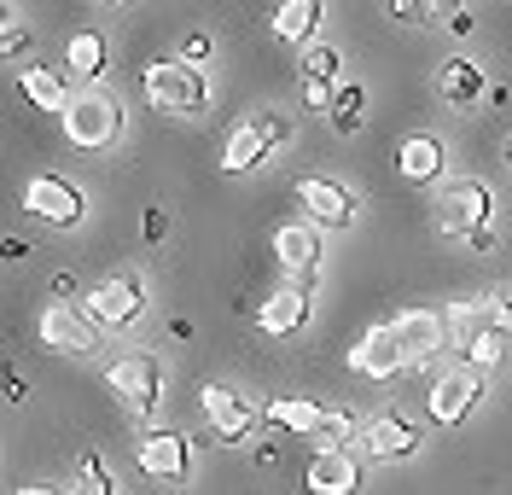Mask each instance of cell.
<instances>
[{
	"instance_id": "cell-1",
	"label": "cell",
	"mask_w": 512,
	"mask_h": 495,
	"mask_svg": "<svg viewBox=\"0 0 512 495\" xmlns=\"http://www.w3.org/2000/svg\"><path fill=\"white\" fill-rule=\"evenodd\" d=\"M262 420L280 426L286 437H309L315 449H350V437H361L350 408H320L309 396H274V402L262 408Z\"/></svg>"
},
{
	"instance_id": "cell-2",
	"label": "cell",
	"mask_w": 512,
	"mask_h": 495,
	"mask_svg": "<svg viewBox=\"0 0 512 495\" xmlns=\"http://www.w3.org/2000/svg\"><path fill=\"white\" fill-rule=\"evenodd\" d=\"M59 123H64V140L76 152H105L123 134V105H117V94H105V88H82V94H70V105L59 111Z\"/></svg>"
},
{
	"instance_id": "cell-3",
	"label": "cell",
	"mask_w": 512,
	"mask_h": 495,
	"mask_svg": "<svg viewBox=\"0 0 512 495\" xmlns=\"http://www.w3.org/2000/svg\"><path fill=\"white\" fill-rule=\"evenodd\" d=\"M140 88H146V99H152L158 111H169V117H198V111L210 105V82H204V70L187 65L181 53L140 70Z\"/></svg>"
},
{
	"instance_id": "cell-4",
	"label": "cell",
	"mask_w": 512,
	"mask_h": 495,
	"mask_svg": "<svg viewBox=\"0 0 512 495\" xmlns=\"http://www.w3.org/2000/svg\"><path fill=\"white\" fill-rule=\"evenodd\" d=\"M291 140V117L286 111H251L239 129L227 134L222 146V169L227 175H251V169H262L280 146Z\"/></svg>"
},
{
	"instance_id": "cell-5",
	"label": "cell",
	"mask_w": 512,
	"mask_h": 495,
	"mask_svg": "<svg viewBox=\"0 0 512 495\" xmlns=\"http://www.w3.org/2000/svg\"><path fill=\"white\" fill-rule=\"evenodd\" d=\"M105 385L117 391V402H123L134 420H152L158 414V396H163V362L152 350H123L117 362L105 367Z\"/></svg>"
},
{
	"instance_id": "cell-6",
	"label": "cell",
	"mask_w": 512,
	"mask_h": 495,
	"mask_svg": "<svg viewBox=\"0 0 512 495\" xmlns=\"http://www.w3.org/2000/svg\"><path fill=\"white\" fill-rule=\"evenodd\" d=\"M146 280L140 274H111V280H99L94 292L82 297V309H88V321L99 332H128L140 327V315H146Z\"/></svg>"
},
{
	"instance_id": "cell-7",
	"label": "cell",
	"mask_w": 512,
	"mask_h": 495,
	"mask_svg": "<svg viewBox=\"0 0 512 495\" xmlns=\"http://www.w3.org/2000/svg\"><path fill=\"white\" fill-rule=\"evenodd\" d=\"M489 216H495V193L478 175H460L437 193V228L454 233V239H472L478 228H489Z\"/></svg>"
},
{
	"instance_id": "cell-8",
	"label": "cell",
	"mask_w": 512,
	"mask_h": 495,
	"mask_svg": "<svg viewBox=\"0 0 512 495\" xmlns=\"http://www.w3.org/2000/svg\"><path fill=\"white\" fill-rule=\"evenodd\" d=\"M198 402H204V420H210V437H216V443H251L256 437V420H262V414L245 402V391L210 379V385L198 391Z\"/></svg>"
},
{
	"instance_id": "cell-9",
	"label": "cell",
	"mask_w": 512,
	"mask_h": 495,
	"mask_svg": "<svg viewBox=\"0 0 512 495\" xmlns=\"http://www.w3.org/2000/svg\"><path fill=\"white\" fill-rule=\"evenodd\" d=\"M24 210H30L35 222H47V228H76L82 210H88V198L64 175H30L24 181Z\"/></svg>"
},
{
	"instance_id": "cell-10",
	"label": "cell",
	"mask_w": 512,
	"mask_h": 495,
	"mask_svg": "<svg viewBox=\"0 0 512 495\" xmlns=\"http://www.w3.org/2000/svg\"><path fill=\"white\" fill-rule=\"evenodd\" d=\"M320 222H280L274 228V263L286 268L291 286H315L320 280Z\"/></svg>"
},
{
	"instance_id": "cell-11",
	"label": "cell",
	"mask_w": 512,
	"mask_h": 495,
	"mask_svg": "<svg viewBox=\"0 0 512 495\" xmlns=\"http://www.w3.org/2000/svg\"><path fill=\"white\" fill-rule=\"evenodd\" d=\"M483 396V373L478 367H448L431 379V391H425V414L437 420V426H460L472 408H478Z\"/></svg>"
},
{
	"instance_id": "cell-12",
	"label": "cell",
	"mask_w": 512,
	"mask_h": 495,
	"mask_svg": "<svg viewBox=\"0 0 512 495\" xmlns=\"http://www.w3.org/2000/svg\"><path fill=\"white\" fill-rule=\"evenodd\" d=\"M35 332H41V344L59 350V356H94L99 350V327L88 321V309H70V303H47L41 321H35Z\"/></svg>"
},
{
	"instance_id": "cell-13",
	"label": "cell",
	"mask_w": 512,
	"mask_h": 495,
	"mask_svg": "<svg viewBox=\"0 0 512 495\" xmlns=\"http://www.w3.org/2000/svg\"><path fill=\"white\" fill-rule=\"evenodd\" d=\"M134 461H140L146 478H158V484H181L192 472V437L187 431H146L134 443Z\"/></svg>"
},
{
	"instance_id": "cell-14",
	"label": "cell",
	"mask_w": 512,
	"mask_h": 495,
	"mask_svg": "<svg viewBox=\"0 0 512 495\" xmlns=\"http://www.w3.org/2000/svg\"><path fill=\"white\" fill-rule=\"evenodd\" d=\"M419 443H425V431L408 420V414H373V420H361V449L373 455V461H408L419 455Z\"/></svg>"
},
{
	"instance_id": "cell-15",
	"label": "cell",
	"mask_w": 512,
	"mask_h": 495,
	"mask_svg": "<svg viewBox=\"0 0 512 495\" xmlns=\"http://www.w3.org/2000/svg\"><path fill=\"white\" fill-rule=\"evenodd\" d=\"M338 70H344V53L332 47V41H309L303 47V65H297V82H303V105L320 111V117H332V82H338Z\"/></svg>"
},
{
	"instance_id": "cell-16",
	"label": "cell",
	"mask_w": 512,
	"mask_h": 495,
	"mask_svg": "<svg viewBox=\"0 0 512 495\" xmlns=\"http://www.w3.org/2000/svg\"><path fill=\"white\" fill-rule=\"evenodd\" d=\"M291 198L309 210V222H320V228H350L355 222V198L344 193L332 175H297Z\"/></svg>"
},
{
	"instance_id": "cell-17",
	"label": "cell",
	"mask_w": 512,
	"mask_h": 495,
	"mask_svg": "<svg viewBox=\"0 0 512 495\" xmlns=\"http://www.w3.org/2000/svg\"><path fill=\"white\" fill-rule=\"evenodd\" d=\"M390 332L402 338V350H408V367H425L437 350L448 344V327H443V309H402Z\"/></svg>"
},
{
	"instance_id": "cell-18",
	"label": "cell",
	"mask_w": 512,
	"mask_h": 495,
	"mask_svg": "<svg viewBox=\"0 0 512 495\" xmlns=\"http://www.w3.org/2000/svg\"><path fill=\"white\" fill-rule=\"evenodd\" d=\"M350 367L361 379H396L402 367H408V350H402V338L390 332V321L373 332H361V344L350 350Z\"/></svg>"
},
{
	"instance_id": "cell-19",
	"label": "cell",
	"mask_w": 512,
	"mask_h": 495,
	"mask_svg": "<svg viewBox=\"0 0 512 495\" xmlns=\"http://www.w3.org/2000/svg\"><path fill=\"white\" fill-rule=\"evenodd\" d=\"M303 484H309V495H355L361 490V461L350 449H315L303 466Z\"/></svg>"
},
{
	"instance_id": "cell-20",
	"label": "cell",
	"mask_w": 512,
	"mask_h": 495,
	"mask_svg": "<svg viewBox=\"0 0 512 495\" xmlns=\"http://www.w3.org/2000/svg\"><path fill=\"white\" fill-rule=\"evenodd\" d=\"M309 309H315L309 286H280V292L262 297V309H256V327L268 332V338H291V332L309 327Z\"/></svg>"
},
{
	"instance_id": "cell-21",
	"label": "cell",
	"mask_w": 512,
	"mask_h": 495,
	"mask_svg": "<svg viewBox=\"0 0 512 495\" xmlns=\"http://www.w3.org/2000/svg\"><path fill=\"white\" fill-rule=\"evenodd\" d=\"M268 30H274L280 47H309L315 30H320V0H274Z\"/></svg>"
},
{
	"instance_id": "cell-22",
	"label": "cell",
	"mask_w": 512,
	"mask_h": 495,
	"mask_svg": "<svg viewBox=\"0 0 512 495\" xmlns=\"http://www.w3.org/2000/svg\"><path fill=\"white\" fill-rule=\"evenodd\" d=\"M396 169H402V181H414V187L437 181V175H443V140H437V134H408L402 152H396Z\"/></svg>"
},
{
	"instance_id": "cell-23",
	"label": "cell",
	"mask_w": 512,
	"mask_h": 495,
	"mask_svg": "<svg viewBox=\"0 0 512 495\" xmlns=\"http://www.w3.org/2000/svg\"><path fill=\"white\" fill-rule=\"evenodd\" d=\"M437 94H443V105H454V111H472L483 99V70L472 65V59H448V65L437 70Z\"/></svg>"
},
{
	"instance_id": "cell-24",
	"label": "cell",
	"mask_w": 512,
	"mask_h": 495,
	"mask_svg": "<svg viewBox=\"0 0 512 495\" xmlns=\"http://www.w3.org/2000/svg\"><path fill=\"white\" fill-rule=\"evenodd\" d=\"M105 59H111V41L99 30H76L64 41V65H70V76H82V82H99Z\"/></svg>"
},
{
	"instance_id": "cell-25",
	"label": "cell",
	"mask_w": 512,
	"mask_h": 495,
	"mask_svg": "<svg viewBox=\"0 0 512 495\" xmlns=\"http://www.w3.org/2000/svg\"><path fill=\"white\" fill-rule=\"evenodd\" d=\"M18 88H24V99H30L35 111H64V105H70V88H64V76H53V70H41V65H24Z\"/></svg>"
},
{
	"instance_id": "cell-26",
	"label": "cell",
	"mask_w": 512,
	"mask_h": 495,
	"mask_svg": "<svg viewBox=\"0 0 512 495\" xmlns=\"http://www.w3.org/2000/svg\"><path fill=\"white\" fill-rule=\"evenodd\" d=\"M443 327H448V344H472L478 332H489V315H483V303H472V297H460V303H448L443 309Z\"/></svg>"
},
{
	"instance_id": "cell-27",
	"label": "cell",
	"mask_w": 512,
	"mask_h": 495,
	"mask_svg": "<svg viewBox=\"0 0 512 495\" xmlns=\"http://www.w3.org/2000/svg\"><path fill=\"white\" fill-rule=\"evenodd\" d=\"M507 344H512V338H501V332H478V338L466 344V367H478V373H495V367L507 362Z\"/></svg>"
},
{
	"instance_id": "cell-28",
	"label": "cell",
	"mask_w": 512,
	"mask_h": 495,
	"mask_svg": "<svg viewBox=\"0 0 512 495\" xmlns=\"http://www.w3.org/2000/svg\"><path fill=\"white\" fill-rule=\"evenodd\" d=\"M76 490H88V495H117V478H111V466L99 461V455H76Z\"/></svg>"
},
{
	"instance_id": "cell-29",
	"label": "cell",
	"mask_w": 512,
	"mask_h": 495,
	"mask_svg": "<svg viewBox=\"0 0 512 495\" xmlns=\"http://www.w3.org/2000/svg\"><path fill=\"white\" fill-rule=\"evenodd\" d=\"M361 111H367V94L361 88H338V99H332V129L355 134L361 129Z\"/></svg>"
},
{
	"instance_id": "cell-30",
	"label": "cell",
	"mask_w": 512,
	"mask_h": 495,
	"mask_svg": "<svg viewBox=\"0 0 512 495\" xmlns=\"http://www.w3.org/2000/svg\"><path fill=\"white\" fill-rule=\"evenodd\" d=\"M431 18H443L448 35H472V6L466 0H431Z\"/></svg>"
},
{
	"instance_id": "cell-31",
	"label": "cell",
	"mask_w": 512,
	"mask_h": 495,
	"mask_svg": "<svg viewBox=\"0 0 512 495\" xmlns=\"http://www.w3.org/2000/svg\"><path fill=\"white\" fill-rule=\"evenodd\" d=\"M483 315H489V332L512 338V292H489L483 297Z\"/></svg>"
},
{
	"instance_id": "cell-32",
	"label": "cell",
	"mask_w": 512,
	"mask_h": 495,
	"mask_svg": "<svg viewBox=\"0 0 512 495\" xmlns=\"http://www.w3.org/2000/svg\"><path fill=\"white\" fill-rule=\"evenodd\" d=\"M390 18H396L402 30H419V24L431 18V0H390Z\"/></svg>"
},
{
	"instance_id": "cell-33",
	"label": "cell",
	"mask_w": 512,
	"mask_h": 495,
	"mask_svg": "<svg viewBox=\"0 0 512 495\" xmlns=\"http://www.w3.org/2000/svg\"><path fill=\"white\" fill-rule=\"evenodd\" d=\"M140 233H146V245H163V233H169V216H163L158 204H146V216H140Z\"/></svg>"
},
{
	"instance_id": "cell-34",
	"label": "cell",
	"mask_w": 512,
	"mask_h": 495,
	"mask_svg": "<svg viewBox=\"0 0 512 495\" xmlns=\"http://www.w3.org/2000/svg\"><path fill=\"white\" fill-rule=\"evenodd\" d=\"M181 59H187V65H204V59H210V35L192 30L187 41H181Z\"/></svg>"
},
{
	"instance_id": "cell-35",
	"label": "cell",
	"mask_w": 512,
	"mask_h": 495,
	"mask_svg": "<svg viewBox=\"0 0 512 495\" xmlns=\"http://www.w3.org/2000/svg\"><path fill=\"white\" fill-rule=\"evenodd\" d=\"M24 47H30V35H24L18 24H12V30H6V53H24Z\"/></svg>"
},
{
	"instance_id": "cell-36",
	"label": "cell",
	"mask_w": 512,
	"mask_h": 495,
	"mask_svg": "<svg viewBox=\"0 0 512 495\" xmlns=\"http://www.w3.org/2000/svg\"><path fill=\"white\" fill-rule=\"evenodd\" d=\"M12 495H64V490H59V484H18Z\"/></svg>"
},
{
	"instance_id": "cell-37",
	"label": "cell",
	"mask_w": 512,
	"mask_h": 495,
	"mask_svg": "<svg viewBox=\"0 0 512 495\" xmlns=\"http://www.w3.org/2000/svg\"><path fill=\"white\" fill-rule=\"evenodd\" d=\"M466 245H472V251H495V233H489V228H478L472 239H466Z\"/></svg>"
},
{
	"instance_id": "cell-38",
	"label": "cell",
	"mask_w": 512,
	"mask_h": 495,
	"mask_svg": "<svg viewBox=\"0 0 512 495\" xmlns=\"http://www.w3.org/2000/svg\"><path fill=\"white\" fill-rule=\"evenodd\" d=\"M507 164H512V134H507Z\"/></svg>"
}]
</instances>
